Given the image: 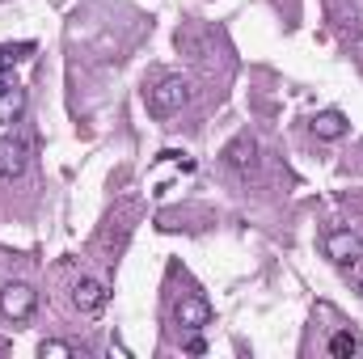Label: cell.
<instances>
[{
    "instance_id": "cell-4",
    "label": "cell",
    "mask_w": 363,
    "mask_h": 359,
    "mask_svg": "<svg viewBox=\"0 0 363 359\" xmlns=\"http://www.w3.org/2000/svg\"><path fill=\"white\" fill-rule=\"evenodd\" d=\"M30 165V140L26 136H4L0 140V182H13Z\"/></svg>"
},
{
    "instance_id": "cell-1",
    "label": "cell",
    "mask_w": 363,
    "mask_h": 359,
    "mask_svg": "<svg viewBox=\"0 0 363 359\" xmlns=\"http://www.w3.org/2000/svg\"><path fill=\"white\" fill-rule=\"evenodd\" d=\"M186 97H190V85L182 77H165V81H157L148 89V114L152 118H169V114H178L186 106Z\"/></svg>"
},
{
    "instance_id": "cell-2",
    "label": "cell",
    "mask_w": 363,
    "mask_h": 359,
    "mask_svg": "<svg viewBox=\"0 0 363 359\" xmlns=\"http://www.w3.org/2000/svg\"><path fill=\"white\" fill-rule=\"evenodd\" d=\"M321 250H325V258L334 267H355V263H363V237L355 228H330L321 237Z\"/></svg>"
},
{
    "instance_id": "cell-7",
    "label": "cell",
    "mask_w": 363,
    "mask_h": 359,
    "mask_svg": "<svg viewBox=\"0 0 363 359\" xmlns=\"http://www.w3.org/2000/svg\"><path fill=\"white\" fill-rule=\"evenodd\" d=\"M254 161H258V144H254V136H237V140L224 148V165L237 170V174H250Z\"/></svg>"
},
{
    "instance_id": "cell-10",
    "label": "cell",
    "mask_w": 363,
    "mask_h": 359,
    "mask_svg": "<svg viewBox=\"0 0 363 359\" xmlns=\"http://www.w3.org/2000/svg\"><path fill=\"white\" fill-rule=\"evenodd\" d=\"M363 347H359V338L351 334V330H338L334 338H330V355L334 359H351V355H359Z\"/></svg>"
},
{
    "instance_id": "cell-13",
    "label": "cell",
    "mask_w": 363,
    "mask_h": 359,
    "mask_svg": "<svg viewBox=\"0 0 363 359\" xmlns=\"http://www.w3.org/2000/svg\"><path fill=\"white\" fill-rule=\"evenodd\" d=\"M186 351H190V355H203V351H207V343H203V338H190V343H186Z\"/></svg>"
},
{
    "instance_id": "cell-3",
    "label": "cell",
    "mask_w": 363,
    "mask_h": 359,
    "mask_svg": "<svg viewBox=\"0 0 363 359\" xmlns=\"http://www.w3.org/2000/svg\"><path fill=\"white\" fill-rule=\"evenodd\" d=\"M34 309H38V292L30 283H4L0 287V313L9 321H30Z\"/></svg>"
},
{
    "instance_id": "cell-8",
    "label": "cell",
    "mask_w": 363,
    "mask_h": 359,
    "mask_svg": "<svg viewBox=\"0 0 363 359\" xmlns=\"http://www.w3.org/2000/svg\"><path fill=\"white\" fill-rule=\"evenodd\" d=\"M26 110V89L9 77H0V123H17Z\"/></svg>"
},
{
    "instance_id": "cell-11",
    "label": "cell",
    "mask_w": 363,
    "mask_h": 359,
    "mask_svg": "<svg viewBox=\"0 0 363 359\" xmlns=\"http://www.w3.org/2000/svg\"><path fill=\"white\" fill-rule=\"evenodd\" d=\"M38 355L43 359H72L77 347L72 343H60V338H47V343H38Z\"/></svg>"
},
{
    "instance_id": "cell-14",
    "label": "cell",
    "mask_w": 363,
    "mask_h": 359,
    "mask_svg": "<svg viewBox=\"0 0 363 359\" xmlns=\"http://www.w3.org/2000/svg\"><path fill=\"white\" fill-rule=\"evenodd\" d=\"M347 270H351V267H347ZM351 287L363 296V270H351Z\"/></svg>"
},
{
    "instance_id": "cell-9",
    "label": "cell",
    "mask_w": 363,
    "mask_h": 359,
    "mask_svg": "<svg viewBox=\"0 0 363 359\" xmlns=\"http://www.w3.org/2000/svg\"><path fill=\"white\" fill-rule=\"evenodd\" d=\"M347 131H351L347 114H338V110H321V114H313V136H317V140H342Z\"/></svg>"
},
{
    "instance_id": "cell-6",
    "label": "cell",
    "mask_w": 363,
    "mask_h": 359,
    "mask_svg": "<svg viewBox=\"0 0 363 359\" xmlns=\"http://www.w3.org/2000/svg\"><path fill=\"white\" fill-rule=\"evenodd\" d=\"M174 321H178L182 330H203L211 321V304L203 296H182L178 309H174Z\"/></svg>"
},
{
    "instance_id": "cell-5",
    "label": "cell",
    "mask_w": 363,
    "mask_h": 359,
    "mask_svg": "<svg viewBox=\"0 0 363 359\" xmlns=\"http://www.w3.org/2000/svg\"><path fill=\"white\" fill-rule=\"evenodd\" d=\"M106 300H110V287H106L101 279H89V275H85V279H77V283H72V304H77L85 317L101 313V309H106Z\"/></svg>"
},
{
    "instance_id": "cell-12",
    "label": "cell",
    "mask_w": 363,
    "mask_h": 359,
    "mask_svg": "<svg viewBox=\"0 0 363 359\" xmlns=\"http://www.w3.org/2000/svg\"><path fill=\"white\" fill-rule=\"evenodd\" d=\"M34 51V43H17V47H0V68H13V64H21L26 55Z\"/></svg>"
}]
</instances>
